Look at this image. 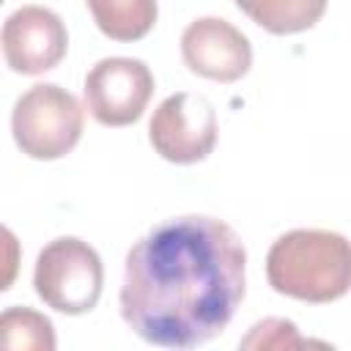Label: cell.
I'll list each match as a JSON object with an SVG mask.
<instances>
[{
	"mask_svg": "<svg viewBox=\"0 0 351 351\" xmlns=\"http://www.w3.org/2000/svg\"><path fill=\"white\" fill-rule=\"evenodd\" d=\"M247 250L236 230L203 214L154 225L126 255L121 315L159 348L214 340L244 299Z\"/></svg>",
	"mask_w": 351,
	"mask_h": 351,
	"instance_id": "obj_1",
	"label": "cell"
},
{
	"mask_svg": "<svg viewBox=\"0 0 351 351\" xmlns=\"http://www.w3.org/2000/svg\"><path fill=\"white\" fill-rule=\"evenodd\" d=\"M181 58L197 77L236 82L252 66V44L228 19L200 16L181 33Z\"/></svg>",
	"mask_w": 351,
	"mask_h": 351,
	"instance_id": "obj_8",
	"label": "cell"
},
{
	"mask_svg": "<svg viewBox=\"0 0 351 351\" xmlns=\"http://www.w3.org/2000/svg\"><path fill=\"white\" fill-rule=\"evenodd\" d=\"M104 285V266L99 252L77 239L60 236L49 241L33 269V288L38 299L66 315H82L99 304Z\"/></svg>",
	"mask_w": 351,
	"mask_h": 351,
	"instance_id": "obj_4",
	"label": "cell"
},
{
	"mask_svg": "<svg viewBox=\"0 0 351 351\" xmlns=\"http://www.w3.org/2000/svg\"><path fill=\"white\" fill-rule=\"evenodd\" d=\"M239 346L241 348H299V346H307V340L299 337L293 321L263 318L250 329V335Z\"/></svg>",
	"mask_w": 351,
	"mask_h": 351,
	"instance_id": "obj_12",
	"label": "cell"
},
{
	"mask_svg": "<svg viewBox=\"0 0 351 351\" xmlns=\"http://www.w3.org/2000/svg\"><path fill=\"white\" fill-rule=\"evenodd\" d=\"M3 55L16 74H44L55 69L69 49L63 19L44 5H22L3 22Z\"/></svg>",
	"mask_w": 351,
	"mask_h": 351,
	"instance_id": "obj_7",
	"label": "cell"
},
{
	"mask_svg": "<svg viewBox=\"0 0 351 351\" xmlns=\"http://www.w3.org/2000/svg\"><path fill=\"white\" fill-rule=\"evenodd\" d=\"M236 5L274 36L310 30L326 11V0H236Z\"/></svg>",
	"mask_w": 351,
	"mask_h": 351,
	"instance_id": "obj_10",
	"label": "cell"
},
{
	"mask_svg": "<svg viewBox=\"0 0 351 351\" xmlns=\"http://www.w3.org/2000/svg\"><path fill=\"white\" fill-rule=\"evenodd\" d=\"M0 346L22 351H52L58 346L52 321L30 307H8L0 315Z\"/></svg>",
	"mask_w": 351,
	"mask_h": 351,
	"instance_id": "obj_11",
	"label": "cell"
},
{
	"mask_svg": "<svg viewBox=\"0 0 351 351\" xmlns=\"http://www.w3.org/2000/svg\"><path fill=\"white\" fill-rule=\"evenodd\" d=\"M82 93L93 121L129 126L140 121L154 96V74L137 58H104L88 71Z\"/></svg>",
	"mask_w": 351,
	"mask_h": 351,
	"instance_id": "obj_6",
	"label": "cell"
},
{
	"mask_svg": "<svg viewBox=\"0 0 351 351\" xmlns=\"http://www.w3.org/2000/svg\"><path fill=\"white\" fill-rule=\"evenodd\" d=\"M85 110L60 85L38 82L27 88L11 112V132L19 151L38 162H52L74 151L82 137Z\"/></svg>",
	"mask_w": 351,
	"mask_h": 351,
	"instance_id": "obj_3",
	"label": "cell"
},
{
	"mask_svg": "<svg viewBox=\"0 0 351 351\" xmlns=\"http://www.w3.org/2000/svg\"><path fill=\"white\" fill-rule=\"evenodd\" d=\"M269 285L291 299L326 304L351 291V241L321 228L282 233L266 255Z\"/></svg>",
	"mask_w": 351,
	"mask_h": 351,
	"instance_id": "obj_2",
	"label": "cell"
},
{
	"mask_svg": "<svg viewBox=\"0 0 351 351\" xmlns=\"http://www.w3.org/2000/svg\"><path fill=\"white\" fill-rule=\"evenodd\" d=\"M148 140L173 165L203 162L217 145V110L200 93H173L154 110Z\"/></svg>",
	"mask_w": 351,
	"mask_h": 351,
	"instance_id": "obj_5",
	"label": "cell"
},
{
	"mask_svg": "<svg viewBox=\"0 0 351 351\" xmlns=\"http://www.w3.org/2000/svg\"><path fill=\"white\" fill-rule=\"evenodd\" d=\"M85 5L112 41H140L156 22V0H85Z\"/></svg>",
	"mask_w": 351,
	"mask_h": 351,
	"instance_id": "obj_9",
	"label": "cell"
}]
</instances>
